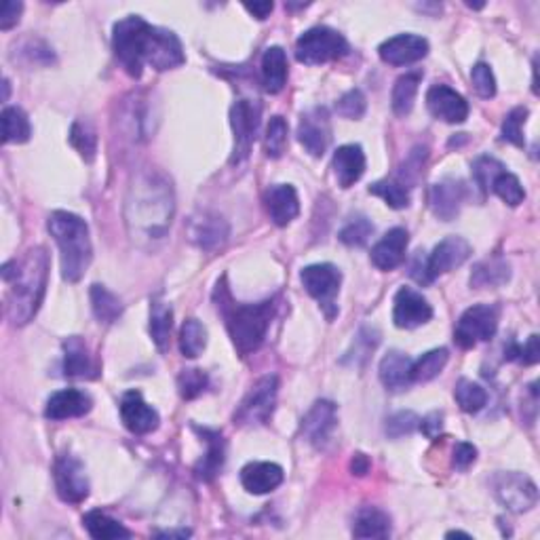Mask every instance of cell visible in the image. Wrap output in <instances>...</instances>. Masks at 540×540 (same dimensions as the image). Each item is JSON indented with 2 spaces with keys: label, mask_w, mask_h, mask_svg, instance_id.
<instances>
[{
  "label": "cell",
  "mask_w": 540,
  "mask_h": 540,
  "mask_svg": "<svg viewBox=\"0 0 540 540\" xmlns=\"http://www.w3.org/2000/svg\"><path fill=\"white\" fill-rule=\"evenodd\" d=\"M112 49L129 77L140 79L144 66L172 70L186 61L184 47L172 30L150 26L140 15H129L112 28Z\"/></svg>",
  "instance_id": "6da1fadb"
},
{
  "label": "cell",
  "mask_w": 540,
  "mask_h": 540,
  "mask_svg": "<svg viewBox=\"0 0 540 540\" xmlns=\"http://www.w3.org/2000/svg\"><path fill=\"white\" fill-rule=\"evenodd\" d=\"M175 211L173 188L156 172H142L129 186L125 219L134 238H163Z\"/></svg>",
  "instance_id": "7a4b0ae2"
},
{
  "label": "cell",
  "mask_w": 540,
  "mask_h": 540,
  "mask_svg": "<svg viewBox=\"0 0 540 540\" xmlns=\"http://www.w3.org/2000/svg\"><path fill=\"white\" fill-rule=\"evenodd\" d=\"M49 256L42 247L30 249L20 260L3 266L7 284V317L14 325H26L41 309L47 290Z\"/></svg>",
  "instance_id": "3957f363"
},
{
  "label": "cell",
  "mask_w": 540,
  "mask_h": 540,
  "mask_svg": "<svg viewBox=\"0 0 540 540\" xmlns=\"http://www.w3.org/2000/svg\"><path fill=\"white\" fill-rule=\"evenodd\" d=\"M216 303L218 311L226 319V330H228L230 340L238 350V355L247 357L256 353L266 340L270 321H273L275 315V300H266V303L260 304L235 303L222 281V284H218Z\"/></svg>",
  "instance_id": "277c9868"
},
{
  "label": "cell",
  "mask_w": 540,
  "mask_h": 540,
  "mask_svg": "<svg viewBox=\"0 0 540 540\" xmlns=\"http://www.w3.org/2000/svg\"><path fill=\"white\" fill-rule=\"evenodd\" d=\"M47 228L60 247L61 277L68 284H79L93 257L89 226L77 213L53 211L47 219Z\"/></svg>",
  "instance_id": "5b68a950"
},
{
  "label": "cell",
  "mask_w": 540,
  "mask_h": 540,
  "mask_svg": "<svg viewBox=\"0 0 540 540\" xmlns=\"http://www.w3.org/2000/svg\"><path fill=\"white\" fill-rule=\"evenodd\" d=\"M349 53V42L338 30L328 26L311 28L296 42V60L306 66L328 64Z\"/></svg>",
  "instance_id": "8992f818"
},
{
  "label": "cell",
  "mask_w": 540,
  "mask_h": 540,
  "mask_svg": "<svg viewBox=\"0 0 540 540\" xmlns=\"http://www.w3.org/2000/svg\"><path fill=\"white\" fill-rule=\"evenodd\" d=\"M279 378L277 376H264L251 386L245 399L235 412V424L238 426H257L266 424L273 416L275 404H277Z\"/></svg>",
  "instance_id": "52a82bcc"
},
{
  "label": "cell",
  "mask_w": 540,
  "mask_h": 540,
  "mask_svg": "<svg viewBox=\"0 0 540 540\" xmlns=\"http://www.w3.org/2000/svg\"><path fill=\"white\" fill-rule=\"evenodd\" d=\"M300 281H303L304 290L317 300L321 306L325 317L334 319L338 312V292H340L342 273L334 264H312V266L303 268L300 273Z\"/></svg>",
  "instance_id": "ba28073f"
},
{
  "label": "cell",
  "mask_w": 540,
  "mask_h": 540,
  "mask_svg": "<svg viewBox=\"0 0 540 540\" xmlns=\"http://www.w3.org/2000/svg\"><path fill=\"white\" fill-rule=\"evenodd\" d=\"M496 330H498V309L492 304H477L458 319L454 340L461 349H473L475 344L494 338Z\"/></svg>",
  "instance_id": "9c48e42d"
},
{
  "label": "cell",
  "mask_w": 540,
  "mask_h": 540,
  "mask_svg": "<svg viewBox=\"0 0 540 540\" xmlns=\"http://www.w3.org/2000/svg\"><path fill=\"white\" fill-rule=\"evenodd\" d=\"M496 500L513 513H526L536 507L538 488L530 477L524 473H498L492 479Z\"/></svg>",
  "instance_id": "30bf717a"
},
{
  "label": "cell",
  "mask_w": 540,
  "mask_h": 540,
  "mask_svg": "<svg viewBox=\"0 0 540 540\" xmlns=\"http://www.w3.org/2000/svg\"><path fill=\"white\" fill-rule=\"evenodd\" d=\"M262 106L256 99H238L230 108V125L235 134V148H232L230 163H243L251 153V144L256 140L257 127H260Z\"/></svg>",
  "instance_id": "8fae6325"
},
{
  "label": "cell",
  "mask_w": 540,
  "mask_h": 540,
  "mask_svg": "<svg viewBox=\"0 0 540 540\" xmlns=\"http://www.w3.org/2000/svg\"><path fill=\"white\" fill-rule=\"evenodd\" d=\"M53 479L58 496L68 505H80L89 496V479H87L85 464L77 456H60L53 467Z\"/></svg>",
  "instance_id": "7c38bea8"
},
{
  "label": "cell",
  "mask_w": 540,
  "mask_h": 540,
  "mask_svg": "<svg viewBox=\"0 0 540 540\" xmlns=\"http://www.w3.org/2000/svg\"><path fill=\"white\" fill-rule=\"evenodd\" d=\"M338 426V407L328 399L315 401V405L311 407L309 414H306L303 420V435L306 442H309L312 448L325 450L331 442V435H334Z\"/></svg>",
  "instance_id": "4fadbf2b"
},
{
  "label": "cell",
  "mask_w": 540,
  "mask_h": 540,
  "mask_svg": "<svg viewBox=\"0 0 540 540\" xmlns=\"http://www.w3.org/2000/svg\"><path fill=\"white\" fill-rule=\"evenodd\" d=\"M470 254H473V247H470V243L464 241L462 237L443 238V241L433 249V254L424 257V270L426 277H429V284H433L439 275H445L450 273V270L462 266L470 257Z\"/></svg>",
  "instance_id": "5bb4252c"
},
{
  "label": "cell",
  "mask_w": 540,
  "mask_h": 540,
  "mask_svg": "<svg viewBox=\"0 0 540 540\" xmlns=\"http://www.w3.org/2000/svg\"><path fill=\"white\" fill-rule=\"evenodd\" d=\"M298 140L306 148V153H311L312 156L325 154L331 142V123L328 110L323 106H315V108L306 110L300 116Z\"/></svg>",
  "instance_id": "9a60e30c"
},
{
  "label": "cell",
  "mask_w": 540,
  "mask_h": 540,
  "mask_svg": "<svg viewBox=\"0 0 540 540\" xmlns=\"http://www.w3.org/2000/svg\"><path fill=\"white\" fill-rule=\"evenodd\" d=\"M433 317V306L423 293L412 287H401L395 296L393 321L399 330H416L420 325L429 323Z\"/></svg>",
  "instance_id": "2e32d148"
},
{
  "label": "cell",
  "mask_w": 540,
  "mask_h": 540,
  "mask_svg": "<svg viewBox=\"0 0 540 540\" xmlns=\"http://www.w3.org/2000/svg\"><path fill=\"white\" fill-rule=\"evenodd\" d=\"M426 108L443 123H464L469 116V104L461 93L448 85H433L426 93Z\"/></svg>",
  "instance_id": "e0dca14e"
},
{
  "label": "cell",
  "mask_w": 540,
  "mask_h": 540,
  "mask_svg": "<svg viewBox=\"0 0 540 540\" xmlns=\"http://www.w3.org/2000/svg\"><path fill=\"white\" fill-rule=\"evenodd\" d=\"M378 53L380 60L391 66L416 64L429 53V41L418 34H397L382 42Z\"/></svg>",
  "instance_id": "ac0fdd59"
},
{
  "label": "cell",
  "mask_w": 540,
  "mask_h": 540,
  "mask_svg": "<svg viewBox=\"0 0 540 540\" xmlns=\"http://www.w3.org/2000/svg\"><path fill=\"white\" fill-rule=\"evenodd\" d=\"M121 420L135 435H148L159 429L161 416L153 405L144 401L140 391H129L121 399Z\"/></svg>",
  "instance_id": "d6986e66"
},
{
  "label": "cell",
  "mask_w": 540,
  "mask_h": 540,
  "mask_svg": "<svg viewBox=\"0 0 540 540\" xmlns=\"http://www.w3.org/2000/svg\"><path fill=\"white\" fill-rule=\"evenodd\" d=\"M464 194H467V191H464V184L461 180L445 178L437 182V184L431 188L429 194L433 213H435L439 219L450 222V219H454L458 213H461Z\"/></svg>",
  "instance_id": "ffe728a7"
},
{
  "label": "cell",
  "mask_w": 540,
  "mask_h": 540,
  "mask_svg": "<svg viewBox=\"0 0 540 540\" xmlns=\"http://www.w3.org/2000/svg\"><path fill=\"white\" fill-rule=\"evenodd\" d=\"M93 399L85 391L79 388H64V391L53 393L45 405V416L49 420H68L80 418L89 414Z\"/></svg>",
  "instance_id": "44dd1931"
},
{
  "label": "cell",
  "mask_w": 540,
  "mask_h": 540,
  "mask_svg": "<svg viewBox=\"0 0 540 540\" xmlns=\"http://www.w3.org/2000/svg\"><path fill=\"white\" fill-rule=\"evenodd\" d=\"M264 203H266L270 219L277 226L292 224L300 213L298 192L292 184L270 186L266 191V197H264Z\"/></svg>",
  "instance_id": "7402d4cb"
},
{
  "label": "cell",
  "mask_w": 540,
  "mask_h": 540,
  "mask_svg": "<svg viewBox=\"0 0 540 540\" xmlns=\"http://www.w3.org/2000/svg\"><path fill=\"white\" fill-rule=\"evenodd\" d=\"M410 235L405 228H393L372 247V264L378 270H395L405 260Z\"/></svg>",
  "instance_id": "603a6c76"
},
{
  "label": "cell",
  "mask_w": 540,
  "mask_h": 540,
  "mask_svg": "<svg viewBox=\"0 0 540 540\" xmlns=\"http://www.w3.org/2000/svg\"><path fill=\"white\" fill-rule=\"evenodd\" d=\"M331 167H334L338 184L342 188H350L366 173V153H363L359 144H347V146H340L334 153Z\"/></svg>",
  "instance_id": "cb8c5ba5"
},
{
  "label": "cell",
  "mask_w": 540,
  "mask_h": 540,
  "mask_svg": "<svg viewBox=\"0 0 540 540\" xmlns=\"http://www.w3.org/2000/svg\"><path fill=\"white\" fill-rule=\"evenodd\" d=\"M241 483L249 494H268L284 483V469L275 462H249L241 470Z\"/></svg>",
  "instance_id": "d4e9b609"
},
{
  "label": "cell",
  "mask_w": 540,
  "mask_h": 540,
  "mask_svg": "<svg viewBox=\"0 0 540 540\" xmlns=\"http://www.w3.org/2000/svg\"><path fill=\"white\" fill-rule=\"evenodd\" d=\"M412 366L414 361L401 350H388L380 361V380L388 391H405L412 385Z\"/></svg>",
  "instance_id": "484cf974"
},
{
  "label": "cell",
  "mask_w": 540,
  "mask_h": 540,
  "mask_svg": "<svg viewBox=\"0 0 540 540\" xmlns=\"http://www.w3.org/2000/svg\"><path fill=\"white\" fill-rule=\"evenodd\" d=\"M194 431L200 433V437H203L205 443H207V454L200 458V462L197 464V469H194V473H197L199 479L213 481L224 467L226 442L218 431L199 429V426H194Z\"/></svg>",
  "instance_id": "4316f807"
},
{
  "label": "cell",
  "mask_w": 540,
  "mask_h": 540,
  "mask_svg": "<svg viewBox=\"0 0 540 540\" xmlns=\"http://www.w3.org/2000/svg\"><path fill=\"white\" fill-rule=\"evenodd\" d=\"M191 238L199 247L216 249L228 238V224L216 213H200L191 222Z\"/></svg>",
  "instance_id": "83f0119b"
},
{
  "label": "cell",
  "mask_w": 540,
  "mask_h": 540,
  "mask_svg": "<svg viewBox=\"0 0 540 540\" xmlns=\"http://www.w3.org/2000/svg\"><path fill=\"white\" fill-rule=\"evenodd\" d=\"M64 376L66 378H96V368L83 338L72 336L64 342Z\"/></svg>",
  "instance_id": "f1b7e54d"
},
{
  "label": "cell",
  "mask_w": 540,
  "mask_h": 540,
  "mask_svg": "<svg viewBox=\"0 0 540 540\" xmlns=\"http://www.w3.org/2000/svg\"><path fill=\"white\" fill-rule=\"evenodd\" d=\"M262 83L268 93L284 91L287 83V58L281 47H268L262 55Z\"/></svg>",
  "instance_id": "f546056e"
},
{
  "label": "cell",
  "mask_w": 540,
  "mask_h": 540,
  "mask_svg": "<svg viewBox=\"0 0 540 540\" xmlns=\"http://www.w3.org/2000/svg\"><path fill=\"white\" fill-rule=\"evenodd\" d=\"M355 538H388L391 536V517L376 507H363L355 515Z\"/></svg>",
  "instance_id": "4dcf8cb0"
},
{
  "label": "cell",
  "mask_w": 540,
  "mask_h": 540,
  "mask_svg": "<svg viewBox=\"0 0 540 540\" xmlns=\"http://www.w3.org/2000/svg\"><path fill=\"white\" fill-rule=\"evenodd\" d=\"M511 279V266L505 257H488L477 264L470 273V287L483 290V287H498L505 285Z\"/></svg>",
  "instance_id": "1f68e13d"
},
{
  "label": "cell",
  "mask_w": 540,
  "mask_h": 540,
  "mask_svg": "<svg viewBox=\"0 0 540 540\" xmlns=\"http://www.w3.org/2000/svg\"><path fill=\"white\" fill-rule=\"evenodd\" d=\"M173 328V309L172 304L163 303V300L154 298L150 304V336L156 344V349L161 353H165L169 347V336H172Z\"/></svg>",
  "instance_id": "d6a6232c"
},
{
  "label": "cell",
  "mask_w": 540,
  "mask_h": 540,
  "mask_svg": "<svg viewBox=\"0 0 540 540\" xmlns=\"http://www.w3.org/2000/svg\"><path fill=\"white\" fill-rule=\"evenodd\" d=\"M83 526L87 527L91 538L98 540H115V538H129L131 532L121 521L112 519L110 515L102 511H89L83 517Z\"/></svg>",
  "instance_id": "836d02e7"
},
{
  "label": "cell",
  "mask_w": 540,
  "mask_h": 540,
  "mask_svg": "<svg viewBox=\"0 0 540 540\" xmlns=\"http://www.w3.org/2000/svg\"><path fill=\"white\" fill-rule=\"evenodd\" d=\"M423 74L420 72H407L404 77L397 79V83L393 87V112L397 116H407L414 108V102H416L418 85Z\"/></svg>",
  "instance_id": "e575fe53"
},
{
  "label": "cell",
  "mask_w": 540,
  "mask_h": 540,
  "mask_svg": "<svg viewBox=\"0 0 540 540\" xmlns=\"http://www.w3.org/2000/svg\"><path fill=\"white\" fill-rule=\"evenodd\" d=\"M33 135V125L26 112L17 106H9L3 110V142L5 144H23Z\"/></svg>",
  "instance_id": "d590c367"
},
{
  "label": "cell",
  "mask_w": 540,
  "mask_h": 540,
  "mask_svg": "<svg viewBox=\"0 0 540 540\" xmlns=\"http://www.w3.org/2000/svg\"><path fill=\"white\" fill-rule=\"evenodd\" d=\"M91 309L98 321L106 325L118 321V317L123 315L121 300H118L110 290H106L104 285L91 287Z\"/></svg>",
  "instance_id": "8d00e7d4"
},
{
  "label": "cell",
  "mask_w": 540,
  "mask_h": 540,
  "mask_svg": "<svg viewBox=\"0 0 540 540\" xmlns=\"http://www.w3.org/2000/svg\"><path fill=\"white\" fill-rule=\"evenodd\" d=\"M207 347V330L199 319H186L180 330V350L188 359H197Z\"/></svg>",
  "instance_id": "74e56055"
},
{
  "label": "cell",
  "mask_w": 540,
  "mask_h": 540,
  "mask_svg": "<svg viewBox=\"0 0 540 540\" xmlns=\"http://www.w3.org/2000/svg\"><path fill=\"white\" fill-rule=\"evenodd\" d=\"M450 359L448 349H433L429 353H424L418 361H414L412 366V380L414 382H429L437 378L443 372L445 363Z\"/></svg>",
  "instance_id": "f35d334b"
},
{
  "label": "cell",
  "mask_w": 540,
  "mask_h": 540,
  "mask_svg": "<svg viewBox=\"0 0 540 540\" xmlns=\"http://www.w3.org/2000/svg\"><path fill=\"white\" fill-rule=\"evenodd\" d=\"M454 397H456V404L461 405V410L467 414L481 412L488 404L486 388H483L481 385H477V382H473V380H467V378H462L461 382H458L454 388Z\"/></svg>",
  "instance_id": "ab89813d"
},
{
  "label": "cell",
  "mask_w": 540,
  "mask_h": 540,
  "mask_svg": "<svg viewBox=\"0 0 540 540\" xmlns=\"http://www.w3.org/2000/svg\"><path fill=\"white\" fill-rule=\"evenodd\" d=\"M369 194L380 197L388 207H393V209H405L412 200L410 188H407L404 182H399V180L376 182V184L369 186Z\"/></svg>",
  "instance_id": "60d3db41"
},
{
  "label": "cell",
  "mask_w": 540,
  "mask_h": 540,
  "mask_svg": "<svg viewBox=\"0 0 540 540\" xmlns=\"http://www.w3.org/2000/svg\"><path fill=\"white\" fill-rule=\"evenodd\" d=\"M489 191H492L496 197H500L507 205H511V207L521 205L526 199V191H524V186H521L519 178L508 172H502L496 175V180L492 182V186H489Z\"/></svg>",
  "instance_id": "b9f144b4"
},
{
  "label": "cell",
  "mask_w": 540,
  "mask_h": 540,
  "mask_svg": "<svg viewBox=\"0 0 540 540\" xmlns=\"http://www.w3.org/2000/svg\"><path fill=\"white\" fill-rule=\"evenodd\" d=\"M287 123L284 116H273L266 127V137H264V153L270 159H281L287 150Z\"/></svg>",
  "instance_id": "7bdbcfd3"
},
{
  "label": "cell",
  "mask_w": 540,
  "mask_h": 540,
  "mask_svg": "<svg viewBox=\"0 0 540 540\" xmlns=\"http://www.w3.org/2000/svg\"><path fill=\"white\" fill-rule=\"evenodd\" d=\"M70 144L79 150V154L83 156L87 163L96 159L98 153V135L96 129L91 127V123L77 121L70 129Z\"/></svg>",
  "instance_id": "ee69618b"
},
{
  "label": "cell",
  "mask_w": 540,
  "mask_h": 540,
  "mask_svg": "<svg viewBox=\"0 0 540 540\" xmlns=\"http://www.w3.org/2000/svg\"><path fill=\"white\" fill-rule=\"evenodd\" d=\"M374 235V224L369 222L366 216L350 218V222L340 230V241L349 247H363L369 241V237Z\"/></svg>",
  "instance_id": "f6af8a7d"
},
{
  "label": "cell",
  "mask_w": 540,
  "mask_h": 540,
  "mask_svg": "<svg viewBox=\"0 0 540 540\" xmlns=\"http://www.w3.org/2000/svg\"><path fill=\"white\" fill-rule=\"evenodd\" d=\"M502 172H507L505 165L498 159H494V156H479L473 163V180L483 194L489 192V186H492L496 175Z\"/></svg>",
  "instance_id": "bcb514c9"
},
{
  "label": "cell",
  "mask_w": 540,
  "mask_h": 540,
  "mask_svg": "<svg viewBox=\"0 0 540 540\" xmlns=\"http://www.w3.org/2000/svg\"><path fill=\"white\" fill-rule=\"evenodd\" d=\"M530 112L527 108H513L508 112L505 123H502V140L505 142H511L515 146L524 148L526 146V140H524V125H526V118Z\"/></svg>",
  "instance_id": "7dc6e473"
},
{
  "label": "cell",
  "mask_w": 540,
  "mask_h": 540,
  "mask_svg": "<svg viewBox=\"0 0 540 540\" xmlns=\"http://www.w3.org/2000/svg\"><path fill=\"white\" fill-rule=\"evenodd\" d=\"M207 385H209V378H207L203 369H184V372L178 376V388L184 399L199 397L207 388Z\"/></svg>",
  "instance_id": "c3c4849f"
},
{
  "label": "cell",
  "mask_w": 540,
  "mask_h": 540,
  "mask_svg": "<svg viewBox=\"0 0 540 540\" xmlns=\"http://www.w3.org/2000/svg\"><path fill=\"white\" fill-rule=\"evenodd\" d=\"M366 96H363L361 89H350L344 93V96L336 102V112L344 118H350V121H357L366 115Z\"/></svg>",
  "instance_id": "681fc988"
},
{
  "label": "cell",
  "mask_w": 540,
  "mask_h": 540,
  "mask_svg": "<svg viewBox=\"0 0 540 540\" xmlns=\"http://www.w3.org/2000/svg\"><path fill=\"white\" fill-rule=\"evenodd\" d=\"M505 359L508 361H521L524 366H534L540 359V349H538V334H532L527 338V342L521 347L517 342L508 344L505 349Z\"/></svg>",
  "instance_id": "f907efd6"
},
{
  "label": "cell",
  "mask_w": 540,
  "mask_h": 540,
  "mask_svg": "<svg viewBox=\"0 0 540 540\" xmlns=\"http://www.w3.org/2000/svg\"><path fill=\"white\" fill-rule=\"evenodd\" d=\"M470 83H473V89L479 98L483 99H489L496 96V79H494V72L492 68L488 64H479L473 66V70H470Z\"/></svg>",
  "instance_id": "816d5d0a"
},
{
  "label": "cell",
  "mask_w": 540,
  "mask_h": 540,
  "mask_svg": "<svg viewBox=\"0 0 540 540\" xmlns=\"http://www.w3.org/2000/svg\"><path fill=\"white\" fill-rule=\"evenodd\" d=\"M380 342V334L372 328H363L359 331V336L355 338L353 342V349L349 350V357H355V363H366L368 357L374 353L376 347H378Z\"/></svg>",
  "instance_id": "f5cc1de1"
},
{
  "label": "cell",
  "mask_w": 540,
  "mask_h": 540,
  "mask_svg": "<svg viewBox=\"0 0 540 540\" xmlns=\"http://www.w3.org/2000/svg\"><path fill=\"white\" fill-rule=\"evenodd\" d=\"M420 418L414 412H397L395 416L386 420V435L391 439H399L412 435L418 429Z\"/></svg>",
  "instance_id": "db71d44e"
},
{
  "label": "cell",
  "mask_w": 540,
  "mask_h": 540,
  "mask_svg": "<svg viewBox=\"0 0 540 540\" xmlns=\"http://www.w3.org/2000/svg\"><path fill=\"white\" fill-rule=\"evenodd\" d=\"M475 461H477V448L473 443H467V442L456 443L454 456H452V462H454V467L458 470H467Z\"/></svg>",
  "instance_id": "11a10c76"
},
{
  "label": "cell",
  "mask_w": 540,
  "mask_h": 540,
  "mask_svg": "<svg viewBox=\"0 0 540 540\" xmlns=\"http://www.w3.org/2000/svg\"><path fill=\"white\" fill-rule=\"evenodd\" d=\"M23 11L22 3H15V0H7L3 3V11H0V28L3 30H11L20 22V15Z\"/></svg>",
  "instance_id": "9f6ffc18"
},
{
  "label": "cell",
  "mask_w": 540,
  "mask_h": 540,
  "mask_svg": "<svg viewBox=\"0 0 540 540\" xmlns=\"http://www.w3.org/2000/svg\"><path fill=\"white\" fill-rule=\"evenodd\" d=\"M418 429L423 431L429 439L439 437V435H442V431H443V414L431 412L429 416H424L423 420H420Z\"/></svg>",
  "instance_id": "6f0895ef"
},
{
  "label": "cell",
  "mask_w": 540,
  "mask_h": 540,
  "mask_svg": "<svg viewBox=\"0 0 540 540\" xmlns=\"http://www.w3.org/2000/svg\"><path fill=\"white\" fill-rule=\"evenodd\" d=\"M245 9L249 11L251 15L256 17V20H266V17L273 14V9H275V5L273 3H247L245 5Z\"/></svg>",
  "instance_id": "680465c9"
},
{
  "label": "cell",
  "mask_w": 540,
  "mask_h": 540,
  "mask_svg": "<svg viewBox=\"0 0 540 540\" xmlns=\"http://www.w3.org/2000/svg\"><path fill=\"white\" fill-rule=\"evenodd\" d=\"M350 470H353L355 475H366L369 470V461L366 454H355L353 456V462H350Z\"/></svg>",
  "instance_id": "91938a15"
},
{
  "label": "cell",
  "mask_w": 540,
  "mask_h": 540,
  "mask_svg": "<svg viewBox=\"0 0 540 540\" xmlns=\"http://www.w3.org/2000/svg\"><path fill=\"white\" fill-rule=\"evenodd\" d=\"M156 536H161V538H186V536H191V530H169V532H156Z\"/></svg>",
  "instance_id": "94428289"
},
{
  "label": "cell",
  "mask_w": 540,
  "mask_h": 540,
  "mask_svg": "<svg viewBox=\"0 0 540 540\" xmlns=\"http://www.w3.org/2000/svg\"><path fill=\"white\" fill-rule=\"evenodd\" d=\"M454 536H462V538H470V534H467V532H461V530H456V532H448V538H454Z\"/></svg>",
  "instance_id": "6125c7cd"
}]
</instances>
